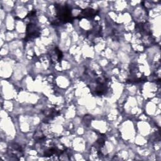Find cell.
<instances>
[{
	"label": "cell",
	"mask_w": 161,
	"mask_h": 161,
	"mask_svg": "<svg viewBox=\"0 0 161 161\" xmlns=\"http://www.w3.org/2000/svg\"><path fill=\"white\" fill-rule=\"evenodd\" d=\"M57 16L58 20L62 23L72 22L73 17L70 8L67 5H57Z\"/></svg>",
	"instance_id": "6da1fadb"
},
{
	"label": "cell",
	"mask_w": 161,
	"mask_h": 161,
	"mask_svg": "<svg viewBox=\"0 0 161 161\" xmlns=\"http://www.w3.org/2000/svg\"><path fill=\"white\" fill-rule=\"evenodd\" d=\"M40 34L39 28L36 23L30 22L26 26V40H30L38 37Z\"/></svg>",
	"instance_id": "7a4b0ae2"
},
{
	"label": "cell",
	"mask_w": 161,
	"mask_h": 161,
	"mask_svg": "<svg viewBox=\"0 0 161 161\" xmlns=\"http://www.w3.org/2000/svg\"><path fill=\"white\" fill-rule=\"evenodd\" d=\"M10 154L12 156H14L15 158L18 159V157L21 156L23 155V150L21 146L17 143H14L10 146Z\"/></svg>",
	"instance_id": "3957f363"
},
{
	"label": "cell",
	"mask_w": 161,
	"mask_h": 161,
	"mask_svg": "<svg viewBox=\"0 0 161 161\" xmlns=\"http://www.w3.org/2000/svg\"><path fill=\"white\" fill-rule=\"evenodd\" d=\"M98 11H95L94 9H92L91 8H87L82 11V13L80 14L79 18H92L95 16Z\"/></svg>",
	"instance_id": "277c9868"
}]
</instances>
